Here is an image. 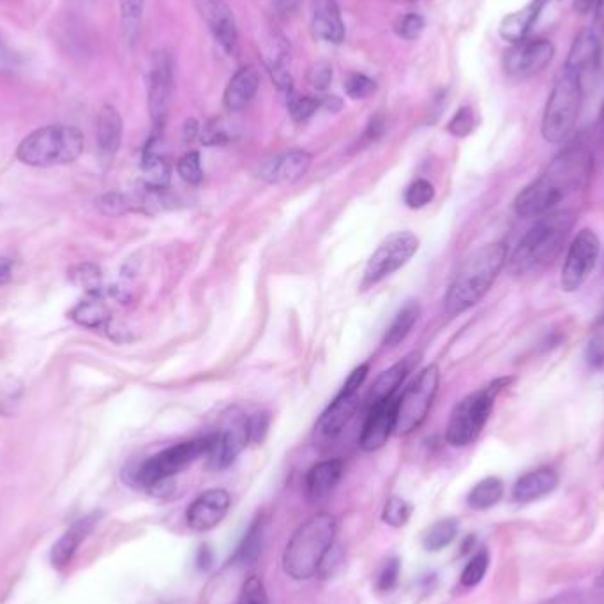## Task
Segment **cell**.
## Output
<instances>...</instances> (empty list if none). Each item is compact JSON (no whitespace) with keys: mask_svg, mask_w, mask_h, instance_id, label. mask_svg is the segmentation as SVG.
<instances>
[{"mask_svg":"<svg viewBox=\"0 0 604 604\" xmlns=\"http://www.w3.org/2000/svg\"><path fill=\"white\" fill-rule=\"evenodd\" d=\"M594 172V156L585 145H571L559 152L543 174L521 189L514 200L520 218H541L560 202L587 188Z\"/></svg>","mask_w":604,"mask_h":604,"instance_id":"obj_1","label":"cell"},{"mask_svg":"<svg viewBox=\"0 0 604 604\" xmlns=\"http://www.w3.org/2000/svg\"><path fill=\"white\" fill-rule=\"evenodd\" d=\"M576 225L571 211L548 212L521 237L513 255L507 258V269L513 276H527L552 265L566 246Z\"/></svg>","mask_w":604,"mask_h":604,"instance_id":"obj_2","label":"cell"},{"mask_svg":"<svg viewBox=\"0 0 604 604\" xmlns=\"http://www.w3.org/2000/svg\"><path fill=\"white\" fill-rule=\"evenodd\" d=\"M507 264V246L504 242H491L474 251L454 276L447 290L446 311L449 315H460L474 308L491 285L499 278Z\"/></svg>","mask_w":604,"mask_h":604,"instance_id":"obj_3","label":"cell"},{"mask_svg":"<svg viewBox=\"0 0 604 604\" xmlns=\"http://www.w3.org/2000/svg\"><path fill=\"white\" fill-rule=\"evenodd\" d=\"M336 518L333 514H313L290 537L283 552V569L297 582L310 580L320 573L327 555L333 552L336 539Z\"/></svg>","mask_w":604,"mask_h":604,"instance_id":"obj_4","label":"cell"},{"mask_svg":"<svg viewBox=\"0 0 604 604\" xmlns=\"http://www.w3.org/2000/svg\"><path fill=\"white\" fill-rule=\"evenodd\" d=\"M84 133L75 126L52 124L32 131L18 145L16 158L29 167L69 165L84 152Z\"/></svg>","mask_w":604,"mask_h":604,"instance_id":"obj_5","label":"cell"},{"mask_svg":"<svg viewBox=\"0 0 604 604\" xmlns=\"http://www.w3.org/2000/svg\"><path fill=\"white\" fill-rule=\"evenodd\" d=\"M582 105L583 78L562 69L555 78L541 122V133L548 144H562L571 136L580 119Z\"/></svg>","mask_w":604,"mask_h":604,"instance_id":"obj_6","label":"cell"},{"mask_svg":"<svg viewBox=\"0 0 604 604\" xmlns=\"http://www.w3.org/2000/svg\"><path fill=\"white\" fill-rule=\"evenodd\" d=\"M511 378H499L488 386L469 394L454 407L447 424V442L453 447L470 446L488 423L495 398L504 387L509 386Z\"/></svg>","mask_w":604,"mask_h":604,"instance_id":"obj_7","label":"cell"},{"mask_svg":"<svg viewBox=\"0 0 604 604\" xmlns=\"http://www.w3.org/2000/svg\"><path fill=\"white\" fill-rule=\"evenodd\" d=\"M209 446H211V437L198 438V440L182 442V444L168 447L165 451L154 454L136 469V484L151 491L156 484L172 479L177 474H181L182 470L191 467L202 456H207Z\"/></svg>","mask_w":604,"mask_h":604,"instance_id":"obj_8","label":"cell"},{"mask_svg":"<svg viewBox=\"0 0 604 604\" xmlns=\"http://www.w3.org/2000/svg\"><path fill=\"white\" fill-rule=\"evenodd\" d=\"M438 384H440V371L435 364L421 371L416 382L408 387L398 400L396 428H394L396 435H403V437L410 435L426 421L438 393Z\"/></svg>","mask_w":604,"mask_h":604,"instance_id":"obj_9","label":"cell"},{"mask_svg":"<svg viewBox=\"0 0 604 604\" xmlns=\"http://www.w3.org/2000/svg\"><path fill=\"white\" fill-rule=\"evenodd\" d=\"M419 250V239L412 232H394L378 246L364 269L363 287H373L408 264Z\"/></svg>","mask_w":604,"mask_h":604,"instance_id":"obj_10","label":"cell"},{"mask_svg":"<svg viewBox=\"0 0 604 604\" xmlns=\"http://www.w3.org/2000/svg\"><path fill=\"white\" fill-rule=\"evenodd\" d=\"M601 253V242L594 230L585 228L574 237L560 274V287L564 292H576L589 280L590 272L594 271L597 258Z\"/></svg>","mask_w":604,"mask_h":604,"instance_id":"obj_11","label":"cell"},{"mask_svg":"<svg viewBox=\"0 0 604 604\" xmlns=\"http://www.w3.org/2000/svg\"><path fill=\"white\" fill-rule=\"evenodd\" d=\"M557 48L550 39L527 38L514 43L504 55L506 75L514 80H527L543 73L552 64Z\"/></svg>","mask_w":604,"mask_h":604,"instance_id":"obj_12","label":"cell"},{"mask_svg":"<svg viewBox=\"0 0 604 604\" xmlns=\"http://www.w3.org/2000/svg\"><path fill=\"white\" fill-rule=\"evenodd\" d=\"M174 85V61L170 53L159 50L152 57L151 71L147 78L149 114L156 128H161L167 121L168 110L174 96Z\"/></svg>","mask_w":604,"mask_h":604,"instance_id":"obj_13","label":"cell"},{"mask_svg":"<svg viewBox=\"0 0 604 604\" xmlns=\"http://www.w3.org/2000/svg\"><path fill=\"white\" fill-rule=\"evenodd\" d=\"M248 444V417H235L223 430L212 435L207 453L209 469L216 472L228 469Z\"/></svg>","mask_w":604,"mask_h":604,"instance_id":"obj_14","label":"cell"},{"mask_svg":"<svg viewBox=\"0 0 604 604\" xmlns=\"http://www.w3.org/2000/svg\"><path fill=\"white\" fill-rule=\"evenodd\" d=\"M230 506H232V499L227 490L214 488L204 491L188 507L186 523L189 529L195 532H209L225 520Z\"/></svg>","mask_w":604,"mask_h":604,"instance_id":"obj_15","label":"cell"},{"mask_svg":"<svg viewBox=\"0 0 604 604\" xmlns=\"http://www.w3.org/2000/svg\"><path fill=\"white\" fill-rule=\"evenodd\" d=\"M396 408L398 401L389 400L371 408L370 416L364 423L363 433L359 438V446L366 453H373L386 446L396 428Z\"/></svg>","mask_w":604,"mask_h":604,"instance_id":"obj_16","label":"cell"},{"mask_svg":"<svg viewBox=\"0 0 604 604\" xmlns=\"http://www.w3.org/2000/svg\"><path fill=\"white\" fill-rule=\"evenodd\" d=\"M122 117L112 105L101 108L96 122V144H98L99 165L108 170L114 163L122 142Z\"/></svg>","mask_w":604,"mask_h":604,"instance_id":"obj_17","label":"cell"},{"mask_svg":"<svg viewBox=\"0 0 604 604\" xmlns=\"http://www.w3.org/2000/svg\"><path fill=\"white\" fill-rule=\"evenodd\" d=\"M198 4L219 46L227 53H234L239 43V32L230 6L225 0H198Z\"/></svg>","mask_w":604,"mask_h":604,"instance_id":"obj_18","label":"cell"},{"mask_svg":"<svg viewBox=\"0 0 604 604\" xmlns=\"http://www.w3.org/2000/svg\"><path fill=\"white\" fill-rule=\"evenodd\" d=\"M603 59V45L594 31H582L574 38L573 45L567 53L564 68L574 75L585 78L590 73H596Z\"/></svg>","mask_w":604,"mask_h":604,"instance_id":"obj_19","label":"cell"},{"mask_svg":"<svg viewBox=\"0 0 604 604\" xmlns=\"http://www.w3.org/2000/svg\"><path fill=\"white\" fill-rule=\"evenodd\" d=\"M359 408V396L357 394L338 393L333 403L327 407L324 414L320 416L317 423L318 438L334 440L341 431L347 428Z\"/></svg>","mask_w":604,"mask_h":604,"instance_id":"obj_20","label":"cell"},{"mask_svg":"<svg viewBox=\"0 0 604 604\" xmlns=\"http://www.w3.org/2000/svg\"><path fill=\"white\" fill-rule=\"evenodd\" d=\"M546 6H548L546 0H530L525 8L504 16V20L500 22L499 27L500 38L507 41L509 45L520 43L523 39L529 38L530 31L534 29V25H536Z\"/></svg>","mask_w":604,"mask_h":604,"instance_id":"obj_21","label":"cell"},{"mask_svg":"<svg viewBox=\"0 0 604 604\" xmlns=\"http://www.w3.org/2000/svg\"><path fill=\"white\" fill-rule=\"evenodd\" d=\"M311 167V156L306 151H290L280 158L267 161L262 167V179L267 182H295L302 179Z\"/></svg>","mask_w":604,"mask_h":604,"instance_id":"obj_22","label":"cell"},{"mask_svg":"<svg viewBox=\"0 0 604 604\" xmlns=\"http://www.w3.org/2000/svg\"><path fill=\"white\" fill-rule=\"evenodd\" d=\"M99 516H101L99 513L87 514L85 518L75 521V523L64 532V536H62L57 543L53 544V566H68L69 562L75 557V553L78 552L80 544L84 543L85 537L89 536L92 529L96 527Z\"/></svg>","mask_w":604,"mask_h":604,"instance_id":"obj_23","label":"cell"},{"mask_svg":"<svg viewBox=\"0 0 604 604\" xmlns=\"http://www.w3.org/2000/svg\"><path fill=\"white\" fill-rule=\"evenodd\" d=\"M260 87V75L255 66H244L228 82L223 96V103L228 112H239L250 105L251 99L257 96Z\"/></svg>","mask_w":604,"mask_h":604,"instance_id":"obj_24","label":"cell"},{"mask_svg":"<svg viewBox=\"0 0 604 604\" xmlns=\"http://www.w3.org/2000/svg\"><path fill=\"white\" fill-rule=\"evenodd\" d=\"M559 486V476L553 469L532 470L521 476L513 488V499L520 504H529L537 499H543Z\"/></svg>","mask_w":604,"mask_h":604,"instance_id":"obj_25","label":"cell"},{"mask_svg":"<svg viewBox=\"0 0 604 604\" xmlns=\"http://www.w3.org/2000/svg\"><path fill=\"white\" fill-rule=\"evenodd\" d=\"M343 469L341 460H325L313 465L306 476V493L310 500L325 499L340 483Z\"/></svg>","mask_w":604,"mask_h":604,"instance_id":"obj_26","label":"cell"},{"mask_svg":"<svg viewBox=\"0 0 604 604\" xmlns=\"http://www.w3.org/2000/svg\"><path fill=\"white\" fill-rule=\"evenodd\" d=\"M313 31L318 38L340 45L345 39V23L341 20L340 8L334 0H315Z\"/></svg>","mask_w":604,"mask_h":604,"instance_id":"obj_27","label":"cell"},{"mask_svg":"<svg viewBox=\"0 0 604 604\" xmlns=\"http://www.w3.org/2000/svg\"><path fill=\"white\" fill-rule=\"evenodd\" d=\"M412 363H414V357H407L401 363L394 364L389 370L384 371L375 380V384H373L370 391L371 408L377 407V405L384 403V401L393 400L394 393L398 391V387L407 378L408 371L412 368Z\"/></svg>","mask_w":604,"mask_h":604,"instance_id":"obj_28","label":"cell"},{"mask_svg":"<svg viewBox=\"0 0 604 604\" xmlns=\"http://www.w3.org/2000/svg\"><path fill=\"white\" fill-rule=\"evenodd\" d=\"M265 539H267V525H265L262 518H258V520L251 523L250 529L242 537L241 544H239L234 559H232L235 566H255L257 560L260 559V555L264 552Z\"/></svg>","mask_w":604,"mask_h":604,"instance_id":"obj_29","label":"cell"},{"mask_svg":"<svg viewBox=\"0 0 604 604\" xmlns=\"http://www.w3.org/2000/svg\"><path fill=\"white\" fill-rule=\"evenodd\" d=\"M458 520L454 518H444V520H438L430 525L428 529L423 532V548L426 552H440L447 548L449 544L453 543L456 536H458Z\"/></svg>","mask_w":604,"mask_h":604,"instance_id":"obj_30","label":"cell"},{"mask_svg":"<svg viewBox=\"0 0 604 604\" xmlns=\"http://www.w3.org/2000/svg\"><path fill=\"white\" fill-rule=\"evenodd\" d=\"M142 172H144L145 184L151 189L161 191V189L167 188V184L170 182V165H168L167 159L154 151L152 142L145 149Z\"/></svg>","mask_w":604,"mask_h":604,"instance_id":"obj_31","label":"cell"},{"mask_svg":"<svg viewBox=\"0 0 604 604\" xmlns=\"http://www.w3.org/2000/svg\"><path fill=\"white\" fill-rule=\"evenodd\" d=\"M122 38L129 46L135 45L142 31L145 0H119Z\"/></svg>","mask_w":604,"mask_h":604,"instance_id":"obj_32","label":"cell"},{"mask_svg":"<svg viewBox=\"0 0 604 604\" xmlns=\"http://www.w3.org/2000/svg\"><path fill=\"white\" fill-rule=\"evenodd\" d=\"M502 497H504V484L499 477H486L472 488L467 504L476 511H486L490 507L497 506Z\"/></svg>","mask_w":604,"mask_h":604,"instance_id":"obj_33","label":"cell"},{"mask_svg":"<svg viewBox=\"0 0 604 604\" xmlns=\"http://www.w3.org/2000/svg\"><path fill=\"white\" fill-rule=\"evenodd\" d=\"M421 315V308L417 302H408L407 306L396 315L391 327L387 329L386 338H384V347H398L401 341L407 338L412 327L417 324Z\"/></svg>","mask_w":604,"mask_h":604,"instance_id":"obj_34","label":"cell"},{"mask_svg":"<svg viewBox=\"0 0 604 604\" xmlns=\"http://www.w3.org/2000/svg\"><path fill=\"white\" fill-rule=\"evenodd\" d=\"M73 320L85 327H101L110 320V313L105 304L99 299L98 292L92 294L91 299L80 302L73 311Z\"/></svg>","mask_w":604,"mask_h":604,"instance_id":"obj_35","label":"cell"},{"mask_svg":"<svg viewBox=\"0 0 604 604\" xmlns=\"http://www.w3.org/2000/svg\"><path fill=\"white\" fill-rule=\"evenodd\" d=\"M412 513H414V507L412 504H408L407 500L401 499V497H391L382 511V520L389 527L400 529L407 525L408 520L412 518Z\"/></svg>","mask_w":604,"mask_h":604,"instance_id":"obj_36","label":"cell"},{"mask_svg":"<svg viewBox=\"0 0 604 604\" xmlns=\"http://www.w3.org/2000/svg\"><path fill=\"white\" fill-rule=\"evenodd\" d=\"M488 567H490V555L486 550L477 552L472 559L469 560V564L463 569L461 573L460 582L463 587H476L479 583L483 582L484 576L488 573Z\"/></svg>","mask_w":604,"mask_h":604,"instance_id":"obj_37","label":"cell"},{"mask_svg":"<svg viewBox=\"0 0 604 604\" xmlns=\"http://www.w3.org/2000/svg\"><path fill=\"white\" fill-rule=\"evenodd\" d=\"M433 198H435L433 184L430 181H426V179H417L416 182H412L407 188L405 204L410 209H423V207L430 204Z\"/></svg>","mask_w":604,"mask_h":604,"instance_id":"obj_38","label":"cell"},{"mask_svg":"<svg viewBox=\"0 0 604 604\" xmlns=\"http://www.w3.org/2000/svg\"><path fill=\"white\" fill-rule=\"evenodd\" d=\"M177 172L184 181L189 184H200L204 179V170H202V159L197 151H189L179 159L177 163Z\"/></svg>","mask_w":604,"mask_h":604,"instance_id":"obj_39","label":"cell"},{"mask_svg":"<svg viewBox=\"0 0 604 604\" xmlns=\"http://www.w3.org/2000/svg\"><path fill=\"white\" fill-rule=\"evenodd\" d=\"M237 604H269L267 589L260 576H250L242 585Z\"/></svg>","mask_w":604,"mask_h":604,"instance_id":"obj_40","label":"cell"},{"mask_svg":"<svg viewBox=\"0 0 604 604\" xmlns=\"http://www.w3.org/2000/svg\"><path fill=\"white\" fill-rule=\"evenodd\" d=\"M318 108H320V99L311 96H294V92L288 96V110L294 121H308Z\"/></svg>","mask_w":604,"mask_h":604,"instance_id":"obj_41","label":"cell"},{"mask_svg":"<svg viewBox=\"0 0 604 604\" xmlns=\"http://www.w3.org/2000/svg\"><path fill=\"white\" fill-rule=\"evenodd\" d=\"M476 128V114L472 106H461L460 110L454 114L453 119L447 126V131L454 136H469Z\"/></svg>","mask_w":604,"mask_h":604,"instance_id":"obj_42","label":"cell"},{"mask_svg":"<svg viewBox=\"0 0 604 604\" xmlns=\"http://www.w3.org/2000/svg\"><path fill=\"white\" fill-rule=\"evenodd\" d=\"M345 91L352 99H368L373 92L377 91V84L371 80L370 76L352 73V75H348L347 82H345Z\"/></svg>","mask_w":604,"mask_h":604,"instance_id":"obj_43","label":"cell"},{"mask_svg":"<svg viewBox=\"0 0 604 604\" xmlns=\"http://www.w3.org/2000/svg\"><path fill=\"white\" fill-rule=\"evenodd\" d=\"M401 562L398 557L387 560L384 567L380 569L377 578V589L380 592H391L400 580Z\"/></svg>","mask_w":604,"mask_h":604,"instance_id":"obj_44","label":"cell"},{"mask_svg":"<svg viewBox=\"0 0 604 604\" xmlns=\"http://www.w3.org/2000/svg\"><path fill=\"white\" fill-rule=\"evenodd\" d=\"M424 18L421 15H416V13H410V15L401 16L400 20L396 22V34L400 36V38L408 39V41H412V39L419 38L421 36V32L424 31Z\"/></svg>","mask_w":604,"mask_h":604,"instance_id":"obj_45","label":"cell"},{"mask_svg":"<svg viewBox=\"0 0 604 604\" xmlns=\"http://www.w3.org/2000/svg\"><path fill=\"white\" fill-rule=\"evenodd\" d=\"M308 84L317 89V91H325L331 82H333V66L327 62H317L315 66H311L308 71Z\"/></svg>","mask_w":604,"mask_h":604,"instance_id":"obj_46","label":"cell"},{"mask_svg":"<svg viewBox=\"0 0 604 604\" xmlns=\"http://www.w3.org/2000/svg\"><path fill=\"white\" fill-rule=\"evenodd\" d=\"M71 280L78 287L96 290L99 285V271L94 265H80L71 271Z\"/></svg>","mask_w":604,"mask_h":604,"instance_id":"obj_47","label":"cell"},{"mask_svg":"<svg viewBox=\"0 0 604 604\" xmlns=\"http://www.w3.org/2000/svg\"><path fill=\"white\" fill-rule=\"evenodd\" d=\"M267 430H269V416L267 414L248 417V440H250V444H262L265 435H267Z\"/></svg>","mask_w":604,"mask_h":604,"instance_id":"obj_48","label":"cell"},{"mask_svg":"<svg viewBox=\"0 0 604 604\" xmlns=\"http://www.w3.org/2000/svg\"><path fill=\"white\" fill-rule=\"evenodd\" d=\"M587 363L592 370L604 368V334H596L587 345Z\"/></svg>","mask_w":604,"mask_h":604,"instance_id":"obj_49","label":"cell"},{"mask_svg":"<svg viewBox=\"0 0 604 604\" xmlns=\"http://www.w3.org/2000/svg\"><path fill=\"white\" fill-rule=\"evenodd\" d=\"M99 207L108 216H117V214H124L128 211V200L119 193H108L99 200Z\"/></svg>","mask_w":604,"mask_h":604,"instance_id":"obj_50","label":"cell"},{"mask_svg":"<svg viewBox=\"0 0 604 604\" xmlns=\"http://www.w3.org/2000/svg\"><path fill=\"white\" fill-rule=\"evenodd\" d=\"M368 371H370V364H361L359 368H355L352 375L347 378V382H345V386H343L340 393L357 394V391L363 386L364 380L368 377Z\"/></svg>","mask_w":604,"mask_h":604,"instance_id":"obj_51","label":"cell"},{"mask_svg":"<svg viewBox=\"0 0 604 604\" xmlns=\"http://www.w3.org/2000/svg\"><path fill=\"white\" fill-rule=\"evenodd\" d=\"M543 604H585V601L576 592H566V594H560V596H555L552 599H548V601H544Z\"/></svg>","mask_w":604,"mask_h":604,"instance_id":"obj_52","label":"cell"},{"mask_svg":"<svg viewBox=\"0 0 604 604\" xmlns=\"http://www.w3.org/2000/svg\"><path fill=\"white\" fill-rule=\"evenodd\" d=\"M601 2L603 0H574V11L580 15H589Z\"/></svg>","mask_w":604,"mask_h":604,"instance_id":"obj_53","label":"cell"},{"mask_svg":"<svg viewBox=\"0 0 604 604\" xmlns=\"http://www.w3.org/2000/svg\"><path fill=\"white\" fill-rule=\"evenodd\" d=\"M212 550L209 546H202L200 550H198L197 564L200 569H209L212 564Z\"/></svg>","mask_w":604,"mask_h":604,"instance_id":"obj_54","label":"cell"},{"mask_svg":"<svg viewBox=\"0 0 604 604\" xmlns=\"http://www.w3.org/2000/svg\"><path fill=\"white\" fill-rule=\"evenodd\" d=\"M299 2H301V0H274V6H276V9H278L280 13H285V15H287V13L295 11V8L299 6Z\"/></svg>","mask_w":604,"mask_h":604,"instance_id":"obj_55","label":"cell"},{"mask_svg":"<svg viewBox=\"0 0 604 604\" xmlns=\"http://www.w3.org/2000/svg\"><path fill=\"white\" fill-rule=\"evenodd\" d=\"M320 106H324L325 110L336 114V112H340L341 110V101L336 96H325L324 99H320Z\"/></svg>","mask_w":604,"mask_h":604,"instance_id":"obj_56","label":"cell"},{"mask_svg":"<svg viewBox=\"0 0 604 604\" xmlns=\"http://www.w3.org/2000/svg\"><path fill=\"white\" fill-rule=\"evenodd\" d=\"M11 272H13V265H11L8 258H0V285L8 283Z\"/></svg>","mask_w":604,"mask_h":604,"instance_id":"obj_57","label":"cell"},{"mask_svg":"<svg viewBox=\"0 0 604 604\" xmlns=\"http://www.w3.org/2000/svg\"><path fill=\"white\" fill-rule=\"evenodd\" d=\"M396 2H417V0H396Z\"/></svg>","mask_w":604,"mask_h":604,"instance_id":"obj_58","label":"cell"},{"mask_svg":"<svg viewBox=\"0 0 604 604\" xmlns=\"http://www.w3.org/2000/svg\"><path fill=\"white\" fill-rule=\"evenodd\" d=\"M601 121H603V124H604V106H603V112H601Z\"/></svg>","mask_w":604,"mask_h":604,"instance_id":"obj_59","label":"cell"},{"mask_svg":"<svg viewBox=\"0 0 604 604\" xmlns=\"http://www.w3.org/2000/svg\"><path fill=\"white\" fill-rule=\"evenodd\" d=\"M546 2H548V4H550V2H560V0H546Z\"/></svg>","mask_w":604,"mask_h":604,"instance_id":"obj_60","label":"cell"},{"mask_svg":"<svg viewBox=\"0 0 604 604\" xmlns=\"http://www.w3.org/2000/svg\"><path fill=\"white\" fill-rule=\"evenodd\" d=\"M0 45H2V39H0Z\"/></svg>","mask_w":604,"mask_h":604,"instance_id":"obj_61","label":"cell"}]
</instances>
